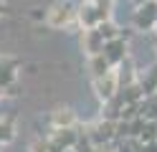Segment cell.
Returning a JSON list of instances; mask_svg holds the SVG:
<instances>
[{
    "instance_id": "cell-3",
    "label": "cell",
    "mask_w": 157,
    "mask_h": 152,
    "mask_svg": "<svg viewBox=\"0 0 157 152\" xmlns=\"http://www.w3.org/2000/svg\"><path fill=\"white\" fill-rule=\"evenodd\" d=\"M132 23L137 30H155L157 25V0H147V3L134 5Z\"/></svg>"
},
{
    "instance_id": "cell-13",
    "label": "cell",
    "mask_w": 157,
    "mask_h": 152,
    "mask_svg": "<svg viewBox=\"0 0 157 152\" xmlns=\"http://www.w3.org/2000/svg\"><path fill=\"white\" fill-rule=\"evenodd\" d=\"M3 10H5V8H3V3H0V13H3Z\"/></svg>"
},
{
    "instance_id": "cell-7",
    "label": "cell",
    "mask_w": 157,
    "mask_h": 152,
    "mask_svg": "<svg viewBox=\"0 0 157 152\" xmlns=\"http://www.w3.org/2000/svg\"><path fill=\"white\" fill-rule=\"evenodd\" d=\"M18 76V61L0 58V89H10Z\"/></svg>"
},
{
    "instance_id": "cell-4",
    "label": "cell",
    "mask_w": 157,
    "mask_h": 152,
    "mask_svg": "<svg viewBox=\"0 0 157 152\" xmlns=\"http://www.w3.org/2000/svg\"><path fill=\"white\" fill-rule=\"evenodd\" d=\"M94 91H96V96H99L101 101L114 99V96H117V91H119V76H117V71L112 68L109 74L96 76V79H94Z\"/></svg>"
},
{
    "instance_id": "cell-6",
    "label": "cell",
    "mask_w": 157,
    "mask_h": 152,
    "mask_svg": "<svg viewBox=\"0 0 157 152\" xmlns=\"http://www.w3.org/2000/svg\"><path fill=\"white\" fill-rule=\"evenodd\" d=\"M81 48L86 51V56H96L104 51V38L96 28H81Z\"/></svg>"
},
{
    "instance_id": "cell-1",
    "label": "cell",
    "mask_w": 157,
    "mask_h": 152,
    "mask_svg": "<svg viewBox=\"0 0 157 152\" xmlns=\"http://www.w3.org/2000/svg\"><path fill=\"white\" fill-rule=\"evenodd\" d=\"M112 18V0H84L76 8V20L81 28H96Z\"/></svg>"
},
{
    "instance_id": "cell-11",
    "label": "cell",
    "mask_w": 157,
    "mask_h": 152,
    "mask_svg": "<svg viewBox=\"0 0 157 152\" xmlns=\"http://www.w3.org/2000/svg\"><path fill=\"white\" fill-rule=\"evenodd\" d=\"M96 30L101 33L104 43H106V41H112V38H117V36H122V33H119V28H117V23H114L112 18H109V20H104V23H99V25H96Z\"/></svg>"
},
{
    "instance_id": "cell-8",
    "label": "cell",
    "mask_w": 157,
    "mask_h": 152,
    "mask_svg": "<svg viewBox=\"0 0 157 152\" xmlns=\"http://www.w3.org/2000/svg\"><path fill=\"white\" fill-rule=\"evenodd\" d=\"M140 86H142V94H144V96L157 94V64L140 76Z\"/></svg>"
},
{
    "instance_id": "cell-12",
    "label": "cell",
    "mask_w": 157,
    "mask_h": 152,
    "mask_svg": "<svg viewBox=\"0 0 157 152\" xmlns=\"http://www.w3.org/2000/svg\"><path fill=\"white\" fill-rule=\"evenodd\" d=\"M140 3H147V0H134V5H140Z\"/></svg>"
},
{
    "instance_id": "cell-5",
    "label": "cell",
    "mask_w": 157,
    "mask_h": 152,
    "mask_svg": "<svg viewBox=\"0 0 157 152\" xmlns=\"http://www.w3.org/2000/svg\"><path fill=\"white\" fill-rule=\"evenodd\" d=\"M127 51H129L127 38L117 36V38H112V41H106V43H104V51H101V53H104V58L117 68L119 64H124V61H127Z\"/></svg>"
},
{
    "instance_id": "cell-9",
    "label": "cell",
    "mask_w": 157,
    "mask_h": 152,
    "mask_svg": "<svg viewBox=\"0 0 157 152\" xmlns=\"http://www.w3.org/2000/svg\"><path fill=\"white\" fill-rule=\"evenodd\" d=\"M114 66L109 64V61L104 58V53H96V56H89V71H91V76H104V74H109Z\"/></svg>"
},
{
    "instance_id": "cell-10",
    "label": "cell",
    "mask_w": 157,
    "mask_h": 152,
    "mask_svg": "<svg viewBox=\"0 0 157 152\" xmlns=\"http://www.w3.org/2000/svg\"><path fill=\"white\" fill-rule=\"evenodd\" d=\"M74 122H76V117H74V111H71V109H56L53 114H51V124H53L56 129L74 127Z\"/></svg>"
},
{
    "instance_id": "cell-2",
    "label": "cell",
    "mask_w": 157,
    "mask_h": 152,
    "mask_svg": "<svg viewBox=\"0 0 157 152\" xmlns=\"http://www.w3.org/2000/svg\"><path fill=\"white\" fill-rule=\"evenodd\" d=\"M76 23H78L76 5H71V3H53L46 10V25H51V28H68Z\"/></svg>"
},
{
    "instance_id": "cell-14",
    "label": "cell",
    "mask_w": 157,
    "mask_h": 152,
    "mask_svg": "<svg viewBox=\"0 0 157 152\" xmlns=\"http://www.w3.org/2000/svg\"><path fill=\"white\" fill-rule=\"evenodd\" d=\"M155 48H157V41H155Z\"/></svg>"
}]
</instances>
